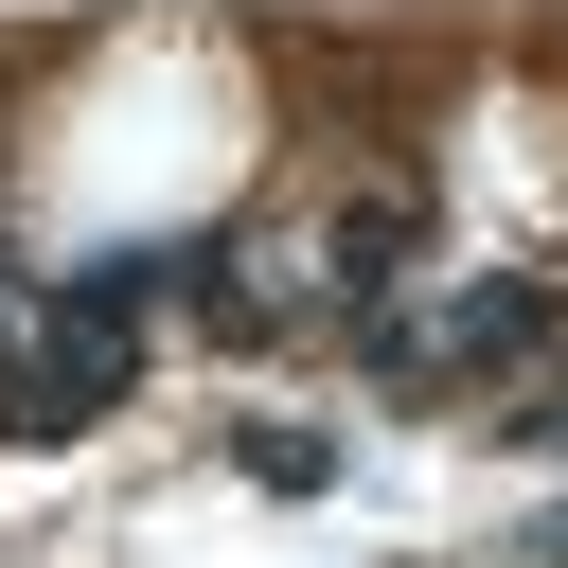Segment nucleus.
<instances>
[{"label": "nucleus", "instance_id": "3", "mask_svg": "<svg viewBox=\"0 0 568 568\" xmlns=\"http://www.w3.org/2000/svg\"><path fill=\"white\" fill-rule=\"evenodd\" d=\"M515 444H550V462H568V390H550V408H515Z\"/></svg>", "mask_w": 568, "mask_h": 568}, {"label": "nucleus", "instance_id": "4", "mask_svg": "<svg viewBox=\"0 0 568 568\" xmlns=\"http://www.w3.org/2000/svg\"><path fill=\"white\" fill-rule=\"evenodd\" d=\"M532 568H568V497H550V515H532Z\"/></svg>", "mask_w": 568, "mask_h": 568}, {"label": "nucleus", "instance_id": "1", "mask_svg": "<svg viewBox=\"0 0 568 568\" xmlns=\"http://www.w3.org/2000/svg\"><path fill=\"white\" fill-rule=\"evenodd\" d=\"M550 337H568V302L497 266V284H444V320H426V373H515V355H550Z\"/></svg>", "mask_w": 568, "mask_h": 568}, {"label": "nucleus", "instance_id": "2", "mask_svg": "<svg viewBox=\"0 0 568 568\" xmlns=\"http://www.w3.org/2000/svg\"><path fill=\"white\" fill-rule=\"evenodd\" d=\"M231 462H248V479H266V497H320V479H337V444H320V426H248V444H231Z\"/></svg>", "mask_w": 568, "mask_h": 568}]
</instances>
